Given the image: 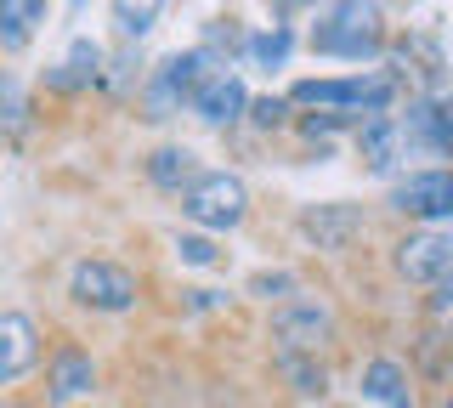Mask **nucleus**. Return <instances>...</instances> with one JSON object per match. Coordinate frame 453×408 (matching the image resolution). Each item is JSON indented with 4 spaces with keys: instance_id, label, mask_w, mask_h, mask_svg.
<instances>
[{
    "instance_id": "f257e3e1",
    "label": "nucleus",
    "mask_w": 453,
    "mask_h": 408,
    "mask_svg": "<svg viewBox=\"0 0 453 408\" xmlns=\"http://www.w3.org/2000/svg\"><path fill=\"white\" fill-rule=\"evenodd\" d=\"M311 29L301 35V46H311L329 63L368 68L391 51V12L386 0H318L306 12Z\"/></svg>"
},
{
    "instance_id": "f03ea898",
    "label": "nucleus",
    "mask_w": 453,
    "mask_h": 408,
    "mask_svg": "<svg viewBox=\"0 0 453 408\" xmlns=\"http://www.w3.org/2000/svg\"><path fill=\"white\" fill-rule=\"evenodd\" d=\"M295 108H329V114H346V119H363V114H386V108L403 103V86H396V74L386 68H351V74H306L295 80L289 91Z\"/></svg>"
},
{
    "instance_id": "7ed1b4c3",
    "label": "nucleus",
    "mask_w": 453,
    "mask_h": 408,
    "mask_svg": "<svg viewBox=\"0 0 453 408\" xmlns=\"http://www.w3.org/2000/svg\"><path fill=\"white\" fill-rule=\"evenodd\" d=\"M181 199V221L198 233H210V238H221V233H238L250 221V181L238 176V171H226V165H204L188 188L176 193Z\"/></svg>"
},
{
    "instance_id": "20e7f679",
    "label": "nucleus",
    "mask_w": 453,
    "mask_h": 408,
    "mask_svg": "<svg viewBox=\"0 0 453 408\" xmlns=\"http://www.w3.org/2000/svg\"><path fill=\"white\" fill-rule=\"evenodd\" d=\"M68 301L91 318H125L142 301V273L113 256H80L68 266Z\"/></svg>"
},
{
    "instance_id": "39448f33",
    "label": "nucleus",
    "mask_w": 453,
    "mask_h": 408,
    "mask_svg": "<svg viewBox=\"0 0 453 408\" xmlns=\"http://www.w3.org/2000/svg\"><path fill=\"white\" fill-rule=\"evenodd\" d=\"M386 210L408 227H453V165H425L386 181Z\"/></svg>"
},
{
    "instance_id": "423d86ee",
    "label": "nucleus",
    "mask_w": 453,
    "mask_h": 408,
    "mask_svg": "<svg viewBox=\"0 0 453 408\" xmlns=\"http://www.w3.org/2000/svg\"><path fill=\"white\" fill-rule=\"evenodd\" d=\"M386 261H391L396 284H414V289L442 284L448 266H453V227H408V233H396Z\"/></svg>"
},
{
    "instance_id": "0eeeda50",
    "label": "nucleus",
    "mask_w": 453,
    "mask_h": 408,
    "mask_svg": "<svg viewBox=\"0 0 453 408\" xmlns=\"http://www.w3.org/2000/svg\"><path fill=\"white\" fill-rule=\"evenodd\" d=\"M273 341L283 358H318V346L334 341V306L318 295H289L283 306H273Z\"/></svg>"
},
{
    "instance_id": "6e6552de",
    "label": "nucleus",
    "mask_w": 453,
    "mask_h": 408,
    "mask_svg": "<svg viewBox=\"0 0 453 408\" xmlns=\"http://www.w3.org/2000/svg\"><path fill=\"white\" fill-rule=\"evenodd\" d=\"M250 80H244V68H233V63H221L216 74H204L193 86V96H188V114L198 119V125H210V131H238L244 125V114H250Z\"/></svg>"
},
{
    "instance_id": "1a4fd4ad",
    "label": "nucleus",
    "mask_w": 453,
    "mask_h": 408,
    "mask_svg": "<svg viewBox=\"0 0 453 408\" xmlns=\"http://www.w3.org/2000/svg\"><path fill=\"white\" fill-rule=\"evenodd\" d=\"M46 363V335L23 306H0V397Z\"/></svg>"
},
{
    "instance_id": "9d476101",
    "label": "nucleus",
    "mask_w": 453,
    "mask_h": 408,
    "mask_svg": "<svg viewBox=\"0 0 453 408\" xmlns=\"http://www.w3.org/2000/svg\"><path fill=\"white\" fill-rule=\"evenodd\" d=\"M301 238L311 250H329V256H346L351 244H363L368 238V216L357 204H346V199H329V204H306L301 210Z\"/></svg>"
},
{
    "instance_id": "9b49d317",
    "label": "nucleus",
    "mask_w": 453,
    "mask_h": 408,
    "mask_svg": "<svg viewBox=\"0 0 453 408\" xmlns=\"http://www.w3.org/2000/svg\"><path fill=\"white\" fill-rule=\"evenodd\" d=\"M103 74H108V46L103 40H91V35H74L68 40V51L46 68V86L51 96H85V91H96L103 86Z\"/></svg>"
},
{
    "instance_id": "f8f14e48",
    "label": "nucleus",
    "mask_w": 453,
    "mask_h": 408,
    "mask_svg": "<svg viewBox=\"0 0 453 408\" xmlns=\"http://www.w3.org/2000/svg\"><path fill=\"white\" fill-rule=\"evenodd\" d=\"M301 51V29L295 23H244V40L233 51V68H255V74H283Z\"/></svg>"
},
{
    "instance_id": "ddd939ff",
    "label": "nucleus",
    "mask_w": 453,
    "mask_h": 408,
    "mask_svg": "<svg viewBox=\"0 0 453 408\" xmlns=\"http://www.w3.org/2000/svg\"><path fill=\"white\" fill-rule=\"evenodd\" d=\"M96 380H103V369H96V358L74 341L51 346L46 358V408H68V403H85L96 391Z\"/></svg>"
},
{
    "instance_id": "4468645a",
    "label": "nucleus",
    "mask_w": 453,
    "mask_h": 408,
    "mask_svg": "<svg viewBox=\"0 0 453 408\" xmlns=\"http://www.w3.org/2000/svg\"><path fill=\"white\" fill-rule=\"evenodd\" d=\"M357 397L368 408H419L414 397V369H408L403 358H368L363 369H357Z\"/></svg>"
},
{
    "instance_id": "2eb2a0df",
    "label": "nucleus",
    "mask_w": 453,
    "mask_h": 408,
    "mask_svg": "<svg viewBox=\"0 0 453 408\" xmlns=\"http://www.w3.org/2000/svg\"><path fill=\"white\" fill-rule=\"evenodd\" d=\"M57 0H0V58H23L51 23Z\"/></svg>"
},
{
    "instance_id": "dca6fc26",
    "label": "nucleus",
    "mask_w": 453,
    "mask_h": 408,
    "mask_svg": "<svg viewBox=\"0 0 453 408\" xmlns=\"http://www.w3.org/2000/svg\"><path fill=\"white\" fill-rule=\"evenodd\" d=\"M136 114L153 119V125H170L188 114V91H181V80L170 74V63L159 58L153 68H142V86H136Z\"/></svg>"
},
{
    "instance_id": "f3484780",
    "label": "nucleus",
    "mask_w": 453,
    "mask_h": 408,
    "mask_svg": "<svg viewBox=\"0 0 453 408\" xmlns=\"http://www.w3.org/2000/svg\"><path fill=\"white\" fill-rule=\"evenodd\" d=\"M351 148H357V165L374 176H396V125H391V108L386 114H363L351 125Z\"/></svg>"
},
{
    "instance_id": "a211bd4d",
    "label": "nucleus",
    "mask_w": 453,
    "mask_h": 408,
    "mask_svg": "<svg viewBox=\"0 0 453 408\" xmlns=\"http://www.w3.org/2000/svg\"><path fill=\"white\" fill-rule=\"evenodd\" d=\"M35 91H28V80L0 58V142H23V136H35Z\"/></svg>"
},
{
    "instance_id": "6ab92c4d",
    "label": "nucleus",
    "mask_w": 453,
    "mask_h": 408,
    "mask_svg": "<svg viewBox=\"0 0 453 408\" xmlns=\"http://www.w3.org/2000/svg\"><path fill=\"white\" fill-rule=\"evenodd\" d=\"M198 171H204V165H198V153H193L188 142H159L148 159H142V176H148V188H153V193H170V199H176V193L188 188Z\"/></svg>"
},
{
    "instance_id": "aec40b11",
    "label": "nucleus",
    "mask_w": 453,
    "mask_h": 408,
    "mask_svg": "<svg viewBox=\"0 0 453 408\" xmlns=\"http://www.w3.org/2000/svg\"><path fill=\"white\" fill-rule=\"evenodd\" d=\"M170 0H108V18H113V35H119V46H142L153 29H159Z\"/></svg>"
},
{
    "instance_id": "412c9836",
    "label": "nucleus",
    "mask_w": 453,
    "mask_h": 408,
    "mask_svg": "<svg viewBox=\"0 0 453 408\" xmlns=\"http://www.w3.org/2000/svg\"><path fill=\"white\" fill-rule=\"evenodd\" d=\"M244 125H250V131H289V125H295V103L283 91H261V96H250Z\"/></svg>"
},
{
    "instance_id": "4be33fe9",
    "label": "nucleus",
    "mask_w": 453,
    "mask_h": 408,
    "mask_svg": "<svg viewBox=\"0 0 453 408\" xmlns=\"http://www.w3.org/2000/svg\"><path fill=\"white\" fill-rule=\"evenodd\" d=\"M170 250H176V261H181V266H221L216 238H210V233H198V227L176 233V238H170Z\"/></svg>"
},
{
    "instance_id": "5701e85b",
    "label": "nucleus",
    "mask_w": 453,
    "mask_h": 408,
    "mask_svg": "<svg viewBox=\"0 0 453 408\" xmlns=\"http://www.w3.org/2000/svg\"><path fill=\"white\" fill-rule=\"evenodd\" d=\"M250 289L261 295V301H289V295H301V278L295 273H261Z\"/></svg>"
},
{
    "instance_id": "b1692460",
    "label": "nucleus",
    "mask_w": 453,
    "mask_h": 408,
    "mask_svg": "<svg viewBox=\"0 0 453 408\" xmlns=\"http://www.w3.org/2000/svg\"><path fill=\"white\" fill-rule=\"evenodd\" d=\"M431 96V114H436V131H442V142L453 153V91H425Z\"/></svg>"
},
{
    "instance_id": "393cba45",
    "label": "nucleus",
    "mask_w": 453,
    "mask_h": 408,
    "mask_svg": "<svg viewBox=\"0 0 453 408\" xmlns=\"http://www.w3.org/2000/svg\"><path fill=\"white\" fill-rule=\"evenodd\" d=\"M266 6H273V23H301L318 0H266Z\"/></svg>"
},
{
    "instance_id": "a878e982",
    "label": "nucleus",
    "mask_w": 453,
    "mask_h": 408,
    "mask_svg": "<svg viewBox=\"0 0 453 408\" xmlns=\"http://www.w3.org/2000/svg\"><path fill=\"white\" fill-rule=\"evenodd\" d=\"M431 318H453V266L442 284H431Z\"/></svg>"
},
{
    "instance_id": "bb28decb",
    "label": "nucleus",
    "mask_w": 453,
    "mask_h": 408,
    "mask_svg": "<svg viewBox=\"0 0 453 408\" xmlns=\"http://www.w3.org/2000/svg\"><path fill=\"white\" fill-rule=\"evenodd\" d=\"M0 408H40V403H28V397H0Z\"/></svg>"
},
{
    "instance_id": "cd10ccee",
    "label": "nucleus",
    "mask_w": 453,
    "mask_h": 408,
    "mask_svg": "<svg viewBox=\"0 0 453 408\" xmlns=\"http://www.w3.org/2000/svg\"><path fill=\"white\" fill-rule=\"evenodd\" d=\"M68 6H74V12H85V6H91V0H68Z\"/></svg>"
},
{
    "instance_id": "c85d7f7f",
    "label": "nucleus",
    "mask_w": 453,
    "mask_h": 408,
    "mask_svg": "<svg viewBox=\"0 0 453 408\" xmlns=\"http://www.w3.org/2000/svg\"><path fill=\"white\" fill-rule=\"evenodd\" d=\"M442 408H453V391H448V397H442Z\"/></svg>"
}]
</instances>
